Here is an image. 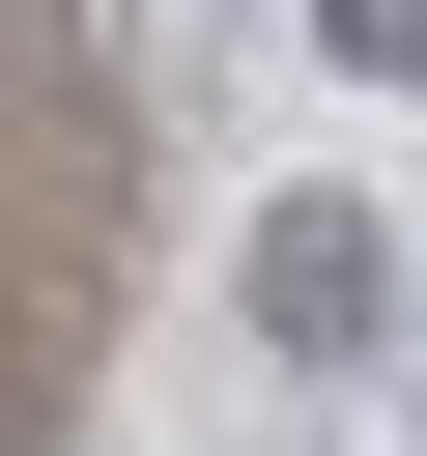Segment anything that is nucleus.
Listing matches in <instances>:
<instances>
[{"label":"nucleus","mask_w":427,"mask_h":456,"mask_svg":"<svg viewBox=\"0 0 427 456\" xmlns=\"http://www.w3.org/2000/svg\"><path fill=\"white\" fill-rule=\"evenodd\" d=\"M228 285H256V342H285V370H399V200H342V171H313V200H256V256H228Z\"/></svg>","instance_id":"f257e3e1"},{"label":"nucleus","mask_w":427,"mask_h":456,"mask_svg":"<svg viewBox=\"0 0 427 456\" xmlns=\"http://www.w3.org/2000/svg\"><path fill=\"white\" fill-rule=\"evenodd\" d=\"M313 57L342 86H427V0H313Z\"/></svg>","instance_id":"f03ea898"}]
</instances>
